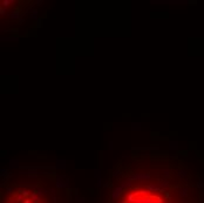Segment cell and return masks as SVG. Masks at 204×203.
<instances>
[{"mask_svg": "<svg viewBox=\"0 0 204 203\" xmlns=\"http://www.w3.org/2000/svg\"><path fill=\"white\" fill-rule=\"evenodd\" d=\"M108 203H204V191L195 194L183 186L135 178L115 186Z\"/></svg>", "mask_w": 204, "mask_h": 203, "instance_id": "cell-1", "label": "cell"}, {"mask_svg": "<svg viewBox=\"0 0 204 203\" xmlns=\"http://www.w3.org/2000/svg\"><path fill=\"white\" fill-rule=\"evenodd\" d=\"M1 203H60L57 191L41 182L12 183L3 193Z\"/></svg>", "mask_w": 204, "mask_h": 203, "instance_id": "cell-2", "label": "cell"}]
</instances>
